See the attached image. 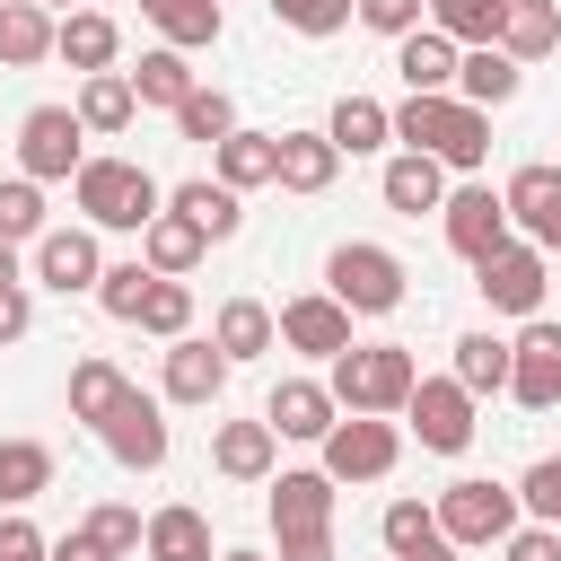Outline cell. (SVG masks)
Instances as JSON below:
<instances>
[{
  "instance_id": "obj_1",
  "label": "cell",
  "mask_w": 561,
  "mask_h": 561,
  "mask_svg": "<svg viewBox=\"0 0 561 561\" xmlns=\"http://www.w3.org/2000/svg\"><path fill=\"white\" fill-rule=\"evenodd\" d=\"M70 202H79V228H114V237H140L158 210H167V184L140 167V158H88L70 175Z\"/></svg>"
},
{
  "instance_id": "obj_2",
  "label": "cell",
  "mask_w": 561,
  "mask_h": 561,
  "mask_svg": "<svg viewBox=\"0 0 561 561\" xmlns=\"http://www.w3.org/2000/svg\"><path fill=\"white\" fill-rule=\"evenodd\" d=\"M394 140L438 158V167H456V175H473L491 158V114L465 105V96H403L394 105Z\"/></svg>"
},
{
  "instance_id": "obj_3",
  "label": "cell",
  "mask_w": 561,
  "mask_h": 561,
  "mask_svg": "<svg viewBox=\"0 0 561 561\" xmlns=\"http://www.w3.org/2000/svg\"><path fill=\"white\" fill-rule=\"evenodd\" d=\"M333 377H324V394L342 403V412H403V394L421 386V359L403 351V342H351L342 359H324Z\"/></svg>"
},
{
  "instance_id": "obj_4",
  "label": "cell",
  "mask_w": 561,
  "mask_h": 561,
  "mask_svg": "<svg viewBox=\"0 0 561 561\" xmlns=\"http://www.w3.org/2000/svg\"><path fill=\"white\" fill-rule=\"evenodd\" d=\"M324 298L351 307V316H394L403 307V254L394 245H368V237H342L324 254Z\"/></svg>"
},
{
  "instance_id": "obj_5",
  "label": "cell",
  "mask_w": 561,
  "mask_h": 561,
  "mask_svg": "<svg viewBox=\"0 0 561 561\" xmlns=\"http://www.w3.org/2000/svg\"><path fill=\"white\" fill-rule=\"evenodd\" d=\"M430 517H438V543H456V552H473V543H500V535H517V526H526L517 491H508V482H491V473H465V482H447V491L430 500Z\"/></svg>"
},
{
  "instance_id": "obj_6",
  "label": "cell",
  "mask_w": 561,
  "mask_h": 561,
  "mask_svg": "<svg viewBox=\"0 0 561 561\" xmlns=\"http://www.w3.org/2000/svg\"><path fill=\"white\" fill-rule=\"evenodd\" d=\"M316 447H324V473H333V482H386V473L403 465V430H394L386 412H342Z\"/></svg>"
},
{
  "instance_id": "obj_7",
  "label": "cell",
  "mask_w": 561,
  "mask_h": 561,
  "mask_svg": "<svg viewBox=\"0 0 561 561\" xmlns=\"http://www.w3.org/2000/svg\"><path fill=\"white\" fill-rule=\"evenodd\" d=\"M79 167H88L79 114L70 105H26V123H18V175L26 184H70Z\"/></svg>"
},
{
  "instance_id": "obj_8",
  "label": "cell",
  "mask_w": 561,
  "mask_h": 561,
  "mask_svg": "<svg viewBox=\"0 0 561 561\" xmlns=\"http://www.w3.org/2000/svg\"><path fill=\"white\" fill-rule=\"evenodd\" d=\"M473 289H482V307L491 316H543V289H552V272H543V245H526V237H508V245H491L482 263H473Z\"/></svg>"
},
{
  "instance_id": "obj_9",
  "label": "cell",
  "mask_w": 561,
  "mask_h": 561,
  "mask_svg": "<svg viewBox=\"0 0 561 561\" xmlns=\"http://www.w3.org/2000/svg\"><path fill=\"white\" fill-rule=\"evenodd\" d=\"M403 421H412V438L430 447V456H465L473 447V394L456 386V377H421L412 394H403Z\"/></svg>"
},
{
  "instance_id": "obj_10",
  "label": "cell",
  "mask_w": 561,
  "mask_h": 561,
  "mask_svg": "<svg viewBox=\"0 0 561 561\" xmlns=\"http://www.w3.org/2000/svg\"><path fill=\"white\" fill-rule=\"evenodd\" d=\"M508 403L526 412H552L561 403V324L552 316H526L517 342H508Z\"/></svg>"
},
{
  "instance_id": "obj_11",
  "label": "cell",
  "mask_w": 561,
  "mask_h": 561,
  "mask_svg": "<svg viewBox=\"0 0 561 561\" xmlns=\"http://www.w3.org/2000/svg\"><path fill=\"white\" fill-rule=\"evenodd\" d=\"M96 438H105V456L123 465V473H158L167 465V412H158V394H123L105 421H96Z\"/></svg>"
},
{
  "instance_id": "obj_12",
  "label": "cell",
  "mask_w": 561,
  "mask_h": 561,
  "mask_svg": "<svg viewBox=\"0 0 561 561\" xmlns=\"http://www.w3.org/2000/svg\"><path fill=\"white\" fill-rule=\"evenodd\" d=\"M438 228H447V245L465 254V263H482L491 245H508L517 228H508V202L491 193V184H456L447 202H438Z\"/></svg>"
},
{
  "instance_id": "obj_13",
  "label": "cell",
  "mask_w": 561,
  "mask_h": 561,
  "mask_svg": "<svg viewBox=\"0 0 561 561\" xmlns=\"http://www.w3.org/2000/svg\"><path fill=\"white\" fill-rule=\"evenodd\" d=\"M333 500H342V482H333L324 465L272 473V535H280V543H289V535H333Z\"/></svg>"
},
{
  "instance_id": "obj_14",
  "label": "cell",
  "mask_w": 561,
  "mask_h": 561,
  "mask_svg": "<svg viewBox=\"0 0 561 561\" xmlns=\"http://www.w3.org/2000/svg\"><path fill=\"white\" fill-rule=\"evenodd\" d=\"M500 202H508V228H517L526 245H543V254L561 245V167H543V158L517 167V175L500 184Z\"/></svg>"
},
{
  "instance_id": "obj_15",
  "label": "cell",
  "mask_w": 561,
  "mask_h": 561,
  "mask_svg": "<svg viewBox=\"0 0 561 561\" xmlns=\"http://www.w3.org/2000/svg\"><path fill=\"white\" fill-rule=\"evenodd\" d=\"M35 280L61 289V298L96 289V280H105V245H96V228H44V237H35Z\"/></svg>"
},
{
  "instance_id": "obj_16",
  "label": "cell",
  "mask_w": 561,
  "mask_h": 561,
  "mask_svg": "<svg viewBox=\"0 0 561 561\" xmlns=\"http://www.w3.org/2000/svg\"><path fill=\"white\" fill-rule=\"evenodd\" d=\"M272 333H280L289 351H307V359H342V351H351V307H333L324 289H307V298H289V307L272 316Z\"/></svg>"
},
{
  "instance_id": "obj_17",
  "label": "cell",
  "mask_w": 561,
  "mask_h": 561,
  "mask_svg": "<svg viewBox=\"0 0 561 561\" xmlns=\"http://www.w3.org/2000/svg\"><path fill=\"white\" fill-rule=\"evenodd\" d=\"M263 421H272V438H324L333 421H342V403L324 394V377H280L272 394H263Z\"/></svg>"
},
{
  "instance_id": "obj_18",
  "label": "cell",
  "mask_w": 561,
  "mask_h": 561,
  "mask_svg": "<svg viewBox=\"0 0 561 561\" xmlns=\"http://www.w3.org/2000/svg\"><path fill=\"white\" fill-rule=\"evenodd\" d=\"M342 175V149L324 131H272V184L280 193H333Z\"/></svg>"
},
{
  "instance_id": "obj_19",
  "label": "cell",
  "mask_w": 561,
  "mask_h": 561,
  "mask_svg": "<svg viewBox=\"0 0 561 561\" xmlns=\"http://www.w3.org/2000/svg\"><path fill=\"white\" fill-rule=\"evenodd\" d=\"M158 386H167V403H219L228 394V359H219V342H167V368H158Z\"/></svg>"
},
{
  "instance_id": "obj_20",
  "label": "cell",
  "mask_w": 561,
  "mask_h": 561,
  "mask_svg": "<svg viewBox=\"0 0 561 561\" xmlns=\"http://www.w3.org/2000/svg\"><path fill=\"white\" fill-rule=\"evenodd\" d=\"M394 79H403L412 96H456V44H447L438 26L394 35Z\"/></svg>"
},
{
  "instance_id": "obj_21",
  "label": "cell",
  "mask_w": 561,
  "mask_h": 561,
  "mask_svg": "<svg viewBox=\"0 0 561 561\" xmlns=\"http://www.w3.org/2000/svg\"><path fill=\"white\" fill-rule=\"evenodd\" d=\"M210 465H219L228 482H272V465H280L272 421H219V430H210Z\"/></svg>"
},
{
  "instance_id": "obj_22",
  "label": "cell",
  "mask_w": 561,
  "mask_h": 561,
  "mask_svg": "<svg viewBox=\"0 0 561 561\" xmlns=\"http://www.w3.org/2000/svg\"><path fill=\"white\" fill-rule=\"evenodd\" d=\"M53 53H61L70 70H88V79H96V70H114V53H123V26H114L105 9H70V18L53 26Z\"/></svg>"
},
{
  "instance_id": "obj_23",
  "label": "cell",
  "mask_w": 561,
  "mask_h": 561,
  "mask_svg": "<svg viewBox=\"0 0 561 561\" xmlns=\"http://www.w3.org/2000/svg\"><path fill=\"white\" fill-rule=\"evenodd\" d=\"M377 193H386V210L421 219V210H438V202H447V167H438V158H421V149H403V158H386Z\"/></svg>"
},
{
  "instance_id": "obj_24",
  "label": "cell",
  "mask_w": 561,
  "mask_h": 561,
  "mask_svg": "<svg viewBox=\"0 0 561 561\" xmlns=\"http://www.w3.org/2000/svg\"><path fill=\"white\" fill-rule=\"evenodd\" d=\"M167 210H184V219H193L210 245H228V237L245 228V193H228L219 175H193V184H175V193H167Z\"/></svg>"
},
{
  "instance_id": "obj_25",
  "label": "cell",
  "mask_w": 561,
  "mask_h": 561,
  "mask_svg": "<svg viewBox=\"0 0 561 561\" xmlns=\"http://www.w3.org/2000/svg\"><path fill=\"white\" fill-rule=\"evenodd\" d=\"M202 254H210V237H202V228H193L184 210H158V219L140 228V263H149L158 280H184V272H193Z\"/></svg>"
},
{
  "instance_id": "obj_26",
  "label": "cell",
  "mask_w": 561,
  "mask_h": 561,
  "mask_svg": "<svg viewBox=\"0 0 561 561\" xmlns=\"http://www.w3.org/2000/svg\"><path fill=\"white\" fill-rule=\"evenodd\" d=\"M517 88H526V70H517L500 44H473V53H456V96H465V105H482V114H491V105H508Z\"/></svg>"
},
{
  "instance_id": "obj_27",
  "label": "cell",
  "mask_w": 561,
  "mask_h": 561,
  "mask_svg": "<svg viewBox=\"0 0 561 561\" xmlns=\"http://www.w3.org/2000/svg\"><path fill=\"white\" fill-rule=\"evenodd\" d=\"M140 552H149V561H219V552H210V517H202V508H184V500H167V508L149 517Z\"/></svg>"
},
{
  "instance_id": "obj_28",
  "label": "cell",
  "mask_w": 561,
  "mask_h": 561,
  "mask_svg": "<svg viewBox=\"0 0 561 561\" xmlns=\"http://www.w3.org/2000/svg\"><path fill=\"white\" fill-rule=\"evenodd\" d=\"M79 131H96V140H114V131H131V114H140V96H131V79L123 70H96V79H79Z\"/></svg>"
},
{
  "instance_id": "obj_29",
  "label": "cell",
  "mask_w": 561,
  "mask_h": 561,
  "mask_svg": "<svg viewBox=\"0 0 561 561\" xmlns=\"http://www.w3.org/2000/svg\"><path fill=\"white\" fill-rule=\"evenodd\" d=\"M210 342H219V359L237 368V359H263L280 333H272V307H263V298H228V307L210 316Z\"/></svg>"
},
{
  "instance_id": "obj_30",
  "label": "cell",
  "mask_w": 561,
  "mask_h": 561,
  "mask_svg": "<svg viewBox=\"0 0 561 561\" xmlns=\"http://www.w3.org/2000/svg\"><path fill=\"white\" fill-rule=\"evenodd\" d=\"M561 44V0H508V18H500V53L526 70V61H543Z\"/></svg>"
},
{
  "instance_id": "obj_31",
  "label": "cell",
  "mask_w": 561,
  "mask_h": 561,
  "mask_svg": "<svg viewBox=\"0 0 561 561\" xmlns=\"http://www.w3.org/2000/svg\"><path fill=\"white\" fill-rule=\"evenodd\" d=\"M53 9H35V0H0V70H35L44 53H53Z\"/></svg>"
},
{
  "instance_id": "obj_32",
  "label": "cell",
  "mask_w": 561,
  "mask_h": 561,
  "mask_svg": "<svg viewBox=\"0 0 561 561\" xmlns=\"http://www.w3.org/2000/svg\"><path fill=\"white\" fill-rule=\"evenodd\" d=\"M500 18H508V0H421V26H438L456 53L500 44Z\"/></svg>"
},
{
  "instance_id": "obj_33",
  "label": "cell",
  "mask_w": 561,
  "mask_h": 561,
  "mask_svg": "<svg viewBox=\"0 0 561 561\" xmlns=\"http://www.w3.org/2000/svg\"><path fill=\"white\" fill-rule=\"evenodd\" d=\"M324 140H333L342 158H368V149H386V140H394V114H386L377 96H342V105L324 114Z\"/></svg>"
},
{
  "instance_id": "obj_34",
  "label": "cell",
  "mask_w": 561,
  "mask_h": 561,
  "mask_svg": "<svg viewBox=\"0 0 561 561\" xmlns=\"http://www.w3.org/2000/svg\"><path fill=\"white\" fill-rule=\"evenodd\" d=\"M456 386L482 403V394H508V342L491 333V324H473V333H456Z\"/></svg>"
},
{
  "instance_id": "obj_35",
  "label": "cell",
  "mask_w": 561,
  "mask_h": 561,
  "mask_svg": "<svg viewBox=\"0 0 561 561\" xmlns=\"http://www.w3.org/2000/svg\"><path fill=\"white\" fill-rule=\"evenodd\" d=\"M140 18H149L175 53H202V44H219V26H228L219 0H140Z\"/></svg>"
},
{
  "instance_id": "obj_36",
  "label": "cell",
  "mask_w": 561,
  "mask_h": 561,
  "mask_svg": "<svg viewBox=\"0 0 561 561\" xmlns=\"http://www.w3.org/2000/svg\"><path fill=\"white\" fill-rule=\"evenodd\" d=\"M53 491V447L44 438H0V508H26Z\"/></svg>"
},
{
  "instance_id": "obj_37",
  "label": "cell",
  "mask_w": 561,
  "mask_h": 561,
  "mask_svg": "<svg viewBox=\"0 0 561 561\" xmlns=\"http://www.w3.org/2000/svg\"><path fill=\"white\" fill-rule=\"evenodd\" d=\"M123 79H131V96H140V105H167V114H175V105H184V96L202 88V79H193V61H184L175 44L140 53V70H123Z\"/></svg>"
},
{
  "instance_id": "obj_38",
  "label": "cell",
  "mask_w": 561,
  "mask_h": 561,
  "mask_svg": "<svg viewBox=\"0 0 561 561\" xmlns=\"http://www.w3.org/2000/svg\"><path fill=\"white\" fill-rule=\"evenodd\" d=\"M123 394H131V377H123L114 359H79V368H70V421H88V430H96Z\"/></svg>"
},
{
  "instance_id": "obj_39",
  "label": "cell",
  "mask_w": 561,
  "mask_h": 561,
  "mask_svg": "<svg viewBox=\"0 0 561 561\" xmlns=\"http://www.w3.org/2000/svg\"><path fill=\"white\" fill-rule=\"evenodd\" d=\"M219 184H228V193L272 184V131H228V140H219Z\"/></svg>"
},
{
  "instance_id": "obj_40",
  "label": "cell",
  "mask_w": 561,
  "mask_h": 561,
  "mask_svg": "<svg viewBox=\"0 0 561 561\" xmlns=\"http://www.w3.org/2000/svg\"><path fill=\"white\" fill-rule=\"evenodd\" d=\"M175 131H184V140H202V149H219V140L237 131V105H228V88H193V96L175 105Z\"/></svg>"
},
{
  "instance_id": "obj_41",
  "label": "cell",
  "mask_w": 561,
  "mask_h": 561,
  "mask_svg": "<svg viewBox=\"0 0 561 561\" xmlns=\"http://www.w3.org/2000/svg\"><path fill=\"white\" fill-rule=\"evenodd\" d=\"M131 324L158 333V342H184V333H193V289H184V280H149V298H140Z\"/></svg>"
},
{
  "instance_id": "obj_42",
  "label": "cell",
  "mask_w": 561,
  "mask_h": 561,
  "mask_svg": "<svg viewBox=\"0 0 561 561\" xmlns=\"http://www.w3.org/2000/svg\"><path fill=\"white\" fill-rule=\"evenodd\" d=\"M44 237V184L0 175V245H35Z\"/></svg>"
},
{
  "instance_id": "obj_43",
  "label": "cell",
  "mask_w": 561,
  "mask_h": 561,
  "mask_svg": "<svg viewBox=\"0 0 561 561\" xmlns=\"http://www.w3.org/2000/svg\"><path fill=\"white\" fill-rule=\"evenodd\" d=\"M517 508H526V526H561V456H535L517 482Z\"/></svg>"
},
{
  "instance_id": "obj_44",
  "label": "cell",
  "mask_w": 561,
  "mask_h": 561,
  "mask_svg": "<svg viewBox=\"0 0 561 561\" xmlns=\"http://www.w3.org/2000/svg\"><path fill=\"white\" fill-rule=\"evenodd\" d=\"M149 280H158V272H149L140 254H131V263H105V280H96V307H105L114 324H131V316H140V298H149Z\"/></svg>"
},
{
  "instance_id": "obj_45",
  "label": "cell",
  "mask_w": 561,
  "mask_h": 561,
  "mask_svg": "<svg viewBox=\"0 0 561 561\" xmlns=\"http://www.w3.org/2000/svg\"><path fill=\"white\" fill-rule=\"evenodd\" d=\"M377 535H386V552L403 561V552H421V543H438V517H430V500H386V517H377Z\"/></svg>"
},
{
  "instance_id": "obj_46",
  "label": "cell",
  "mask_w": 561,
  "mask_h": 561,
  "mask_svg": "<svg viewBox=\"0 0 561 561\" xmlns=\"http://www.w3.org/2000/svg\"><path fill=\"white\" fill-rule=\"evenodd\" d=\"M88 535H96V543H105V552L123 561V552H140V535H149V517H140L131 500H96V508H88Z\"/></svg>"
},
{
  "instance_id": "obj_47",
  "label": "cell",
  "mask_w": 561,
  "mask_h": 561,
  "mask_svg": "<svg viewBox=\"0 0 561 561\" xmlns=\"http://www.w3.org/2000/svg\"><path fill=\"white\" fill-rule=\"evenodd\" d=\"M272 18L289 35H342L351 26V0H272Z\"/></svg>"
},
{
  "instance_id": "obj_48",
  "label": "cell",
  "mask_w": 561,
  "mask_h": 561,
  "mask_svg": "<svg viewBox=\"0 0 561 561\" xmlns=\"http://www.w3.org/2000/svg\"><path fill=\"white\" fill-rule=\"evenodd\" d=\"M351 18L377 26V35H412L421 26V0H351Z\"/></svg>"
},
{
  "instance_id": "obj_49",
  "label": "cell",
  "mask_w": 561,
  "mask_h": 561,
  "mask_svg": "<svg viewBox=\"0 0 561 561\" xmlns=\"http://www.w3.org/2000/svg\"><path fill=\"white\" fill-rule=\"evenodd\" d=\"M500 561H561V526H517V535H500Z\"/></svg>"
},
{
  "instance_id": "obj_50",
  "label": "cell",
  "mask_w": 561,
  "mask_h": 561,
  "mask_svg": "<svg viewBox=\"0 0 561 561\" xmlns=\"http://www.w3.org/2000/svg\"><path fill=\"white\" fill-rule=\"evenodd\" d=\"M0 561H53V535H35L18 508L0 517Z\"/></svg>"
},
{
  "instance_id": "obj_51",
  "label": "cell",
  "mask_w": 561,
  "mask_h": 561,
  "mask_svg": "<svg viewBox=\"0 0 561 561\" xmlns=\"http://www.w3.org/2000/svg\"><path fill=\"white\" fill-rule=\"evenodd\" d=\"M26 324H35V298H26V280H18V289H0V351L26 342Z\"/></svg>"
},
{
  "instance_id": "obj_52",
  "label": "cell",
  "mask_w": 561,
  "mask_h": 561,
  "mask_svg": "<svg viewBox=\"0 0 561 561\" xmlns=\"http://www.w3.org/2000/svg\"><path fill=\"white\" fill-rule=\"evenodd\" d=\"M53 561H114V552H105L88 526H70V535H53Z\"/></svg>"
},
{
  "instance_id": "obj_53",
  "label": "cell",
  "mask_w": 561,
  "mask_h": 561,
  "mask_svg": "<svg viewBox=\"0 0 561 561\" xmlns=\"http://www.w3.org/2000/svg\"><path fill=\"white\" fill-rule=\"evenodd\" d=\"M280 561H342V552H333V535H289Z\"/></svg>"
},
{
  "instance_id": "obj_54",
  "label": "cell",
  "mask_w": 561,
  "mask_h": 561,
  "mask_svg": "<svg viewBox=\"0 0 561 561\" xmlns=\"http://www.w3.org/2000/svg\"><path fill=\"white\" fill-rule=\"evenodd\" d=\"M0 289H18V245H0Z\"/></svg>"
},
{
  "instance_id": "obj_55",
  "label": "cell",
  "mask_w": 561,
  "mask_h": 561,
  "mask_svg": "<svg viewBox=\"0 0 561 561\" xmlns=\"http://www.w3.org/2000/svg\"><path fill=\"white\" fill-rule=\"evenodd\" d=\"M403 561H456V543H421V552H403Z\"/></svg>"
},
{
  "instance_id": "obj_56",
  "label": "cell",
  "mask_w": 561,
  "mask_h": 561,
  "mask_svg": "<svg viewBox=\"0 0 561 561\" xmlns=\"http://www.w3.org/2000/svg\"><path fill=\"white\" fill-rule=\"evenodd\" d=\"M219 561H263V552H219Z\"/></svg>"
},
{
  "instance_id": "obj_57",
  "label": "cell",
  "mask_w": 561,
  "mask_h": 561,
  "mask_svg": "<svg viewBox=\"0 0 561 561\" xmlns=\"http://www.w3.org/2000/svg\"><path fill=\"white\" fill-rule=\"evenodd\" d=\"M35 9H70V0H35Z\"/></svg>"
}]
</instances>
